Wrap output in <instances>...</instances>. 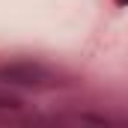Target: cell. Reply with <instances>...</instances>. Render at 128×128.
Wrapping results in <instances>:
<instances>
[{"instance_id":"obj_1","label":"cell","mask_w":128,"mask_h":128,"mask_svg":"<svg viewBox=\"0 0 128 128\" xmlns=\"http://www.w3.org/2000/svg\"><path fill=\"white\" fill-rule=\"evenodd\" d=\"M0 84L12 86H45L51 84V72L39 63H12L0 68Z\"/></svg>"},{"instance_id":"obj_2","label":"cell","mask_w":128,"mask_h":128,"mask_svg":"<svg viewBox=\"0 0 128 128\" xmlns=\"http://www.w3.org/2000/svg\"><path fill=\"white\" fill-rule=\"evenodd\" d=\"M116 6H128V0H116Z\"/></svg>"}]
</instances>
